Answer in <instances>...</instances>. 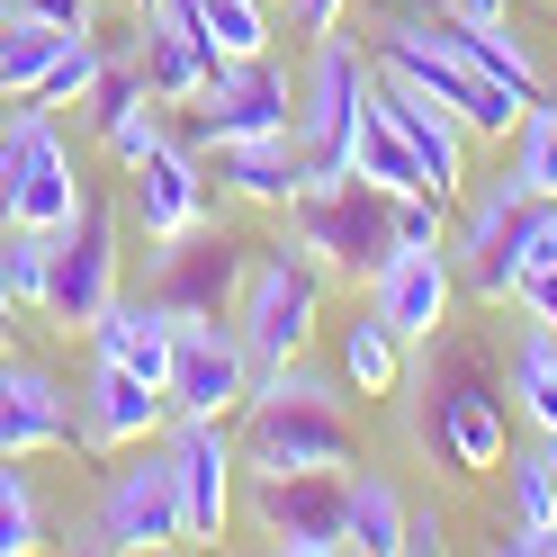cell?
Here are the masks:
<instances>
[{
	"label": "cell",
	"instance_id": "38",
	"mask_svg": "<svg viewBox=\"0 0 557 557\" xmlns=\"http://www.w3.org/2000/svg\"><path fill=\"white\" fill-rule=\"evenodd\" d=\"M449 548V512L441 504H405V557H441Z\"/></svg>",
	"mask_w": 557,
	"mask_h": 557
},
{
	"label": "cell",
	"instance_id": "25",
	"mask_svg": "<svg viewBox=\"0 0 557 557\" xmlns=\"http://www.w3.org/2000/svg\"><path fill=\"white\" fill-rule=\"evenodd\" d=\"M351 171L360 181H377L387 198H405V189H432V171H423V153L405 145V126L377 109V90H369V109H360V126H351Z\"/></svg>",
	"mask_w": 557,
	"mask_h": 557
},
{
	"label": "cell",
	"instance_id": "43",
	"mask_svg": "<svg viewBox=\"0 0 557 557\" xmlns=\"http://www.w3.org/2000/svg\"><path fill=\"white\" fill-rule=\"evenodd\" d=\"M0 37H10V0H0Z\"/></svg>",
	"mask_w": 557,
	"mask_h": 557
},
{
	"label": "cell",
	"instance_id": "12",
	"mask_svg": "<svg viewBox=\"0 0 557 557\" xmlns=\"http://www.w3.org/2000/svg\"><path fill=\"white\" fill-rule=\"evenodd\" d=\"M449 297H459L449 243H396V252L377 261V278H369V315L396 342H423V351L449 333Z\"/></svg>",
	"mask_w": 557,
	"mask_h": 557
},
{
	"label": "cell",
	"instance_id": "1",
	"mask_svg": "<svg viewBox=\"0 0 557 557\" xmlns=\"http://www.w3.org/2000/svg\"><path fill=\"white\" fill-rule=\"evenodd\" d=\"M342 369H306V360H278L252 369V396H243V476H278V468H351L360 459V423L342 405Z\"/></svg>",
	"mask_w": 557,
	"mask_h": 557
},
{
	"label": "cell",
	"instance_id": "7",
	"mask_svg": "<svg viewBox=\"0 0 557 557\" xmlns=\"http://www.w3.org/2000/svg\"><path fill=\"white\" fill-rule=\"evenodd\" d=\"M377 90V63L351 54V37H315V54H306V82H297V153L315 181H333V171H351V126L369 109Z\"/></svg>",
	"mask_w": 557,
	"mask_h": 557
},
{
	"label": "cell",
	"instance_id": "37",
	"mask_svg": "<svg viewBox=\"0 0 557 557\" xmlns=\"http://www.w3.org/2000/svg\"><path fill=\"white\" fill-rule=\"evenodd\" d=\"M10 18H46V27H63V37H90L99 0H10Z\"/></svg>",
	"mask_w": 557,
	"mask_h": 557
},
{
	"label": "cell",
	"instance_id": "9",
	"mask_svg": "<svg viewBox=\"0 0 557 557\" xmlns=\"http://www.w3.org/2000/svg\"><path fill=\"white\" fill-rule=\"evenodd\" d=\"M117 261H126L117 252V207L82 189V207L54 225V278H46L54 333H90V315L117 297Z\"/></svg>",
	"mask_w": 557,
	"mask_h": 557
},
{
	"label": "cell",
	"instance_id": "31",
	"mask_svg": "<svg viewBox=\"0 0 557 557\" xmlns=\"http://www.w3.org/2000/svg\"><path fill=\"white\" fill-rule=\"evenodd\" d=\"M512 181L531 189V198H557V99L540 90L531 109H521L512 126Z\"/></svg>",
	"mask_w": 557,
	"mask_h": 557
},
{
	"label": "cell",
	"instance_id": "44",
	"mask_svg": "<svg viewBox=\"0 0 557 557\" xmlns=\"http://www.w3.org/2000/svg\"><path fill=\"white\" fill-rule=\"evenodd\" d=\"M126 10H153V0H126Z\"/></svg>",
	"mask_w": 557,
	"mask_h": 557
},
{
	"label": "cell",
	"instance_id": "34",
	"mask_svg": "<svg viewBox=\"0 0 557 557\" xmlns=\"http://www.w3.org/2000/svg\"><path fill=\"white\" fill-rule=\"evenodd\" d=\"M145 99H153V90H145V63L109 46V63H99V82H90V99H82V117H90L99 135H109L126 109H145Z\"/></svg>",
	"mask_w": 557,
	"mask_h": 557
},
{
	"label": "cell",
	"instance_id": "27",
	"mask_svg": "<svg viewBox=\"0 0 557 557\" xmlns=\"http://www.w3.org/2000/svg\"><path fill=\"white\" fill-rule=\"evenodd\" d=\"M333 369H342V387H351V396H396V377H405V342L377 324V315H360V324H342Z\"/></svg>",
	"mask_w": 557,
	"mask_h": 557
},
{
	"label": "cell",
	"instance_id": "5",
	"mask_svg": "<svg viewBox=\"0 0 557 557\" xmlns=\"http://www.w3.org/2000/svg\"><path fill=\"white\" fill-rule=\"evenodd\" d=\"M73 207H82V171H73L54 109L46 99H10V117H0V225L54 234Z\"/></svg>",
	"mask_w": 557,
	"mask_h": 557
},
{
	"label": "cell",
	"instance_id": "8",
	"mask_svg": "<svg viewBox=\"0 0 557 557\" xmlns=\"http://www.w3.org/2000/svg\"><path fill=\"white\" fill-rule=\"evenodd\" d=\"M234 512L252 521L270 548L288 557H342L351 521H342V468H278V476H243Z\"/></svg>",
	"mask_w": 557,
	"mask_h": 557
},
{
	"label": "cell",
	"instance_id": "23",
	"mask_svg": "<svg viewBox=\"0 0 557 557\" xmlns=\"http://www.w3.org/2000/svg\"><path fill=\"white\" fill-rule=\"evenodd\" d=\"M198 162H216V181H225L243 207H261V216H288L297 189L315 181L306 153H297V126H288V135H243V145H207Z\"/></svg>",
	"mask_w": 557,
	"mask_h": 557
},
{
	"label": "cell",
	"instance_id": "18",
	"mask_svg": "<svg viewBox=\"0 0 557 557\" xmlns=\"http://www.w3.org/2000/svg\"><path fill=\"white\" fill-rule=\"evenodd\" d=\"M135 18H145V37H135V63H145L153 109H198V90H207V73H216V54H207L198 18H189V0H153V10H135Z\"/></svg>",
	"mask_w": 557,
	"mask_h": 557
},
{
	"label": "cell",
	"instance_id": "26",
	"mask_svg": "<svg viewBox=\"0 0 557 557\" xmlns=\"http://www.w3.org/2000/svg\"><path fill=\"white\" fill-rule=\"evenodd\" d=\"M342 521H351V548H369V557H405V495H396L387 468L342 476Z\"/></svg>",
	"mask_w": 557,
	"mask_h": 557
},
{
	"label": "cell",
	"instance_id": "22",
	"mask_svg": "<svg viewBox=\"0 0 557 557\" xmlns=\"http://www.w3.org/2000/svg\"><path fill=\"white\" fill-rule=\"evenodd\" d=\"M171 333H181V315L145 288V297H109L90 315V360H117V369H135L145 387H171Z\"/></svg>",
	"mask_w": 557,
	"mask_h": 557
},
{
	"label": "cell",
	"instance_id": "36",
	"mask_svg": "<svg viewBox=\"0 0 557 557\" xmlns=\"http://www.w3.org/2000/svg\"><path fill=\"white\" fill-rule=\"evenodd\" d=\"M99 145H109V162H117V171H135V162H145V153L162 145V117H153V99H145V109H126L109 135H99Z\"/></svg>",
	"mask_w": 557,
	"mask_h": 557
},
{
	"label": "cell",
	"instance_id": "29",
	"mask_svg": "<svg viewBox=\"0 0 557 557\" xmlns=\"http://www.w3.org/2000/svg\"><path fill=\"white\" fill-rule=\"evenodd\" d=\"M54 54H63V27L10 18V37H0V109H10V99H37V82L54 73Z\"/></svg>",
	"mask_w": 557,
	"mask_h": 557
},
{
	"label": "cell",
	"instance_id": "20",
	"mask_svg": "<svg viewBox=\"0 0 557 557\" xmlns=\"http://www.w3.org/2000/svg\"><path fill=\"white\" fill-rule=\"evenodd\" d=\"M135 181V225H145V243H181L189 225H207V162H198V145H162L126 171Z\"/></svg>",
	"mask_w": 557,
	"mask_h": 557
},
{
	"label": "cell",
	"instance_id": "40",
	"mask_svg": "<svg viewBox=\"0 0 557 557\" xmlns=\"http://www.w3.org/2000/svg\"><path fill=\"white\" fill-rule=\"evenodd\" d=\"M512 306H521L531 324H548V333H557V261H548L540 278H521V297H512Z\"/></svg>",
	"mask_w": 557,
	"mask_h": 557
},
{
	"label": "cell",
	"instance_id": "41",
	"mask_svg": "<svg viewBox=\"0 0 557 557\" xmlns=\"http://www.w3.org/2000/svg\"><path fill=\"white\" fill-rule=\"evenodd\" d=\"M441 18H468V27H495V18H512V0H432Z\"/></svg>",
	"mask_w": 557,
	"mask_h": 557
},
{
	"label": "cell",
	"instance_id": "42",
	"mask_svg": "<svg viewBox=\"0 0 557 557\" xmlns=\"http://www.w3.org/2000/svg\"><path fill=\"white\" fill-rule=\"evenodd\" d=\"M10 324H18V297H10V278H0V351H10Z\"/></svg>",
	"mask_w": 557,
	"mask_h": 557
},
{
	"label": "cell",
	"instance_id": "4",
	"mask_svg": "<svg viewBox=\"0 0 557 557\" xmlns=\"http://www.w3.org/2000/svg\"><path fill=\"white\" fill-rule=\"evenodd\" d=\"M324 288L333 278L306 261L297 243L252 252V270H243V288H234V333H243V351H252V369L306 360V342H315V324H324Z\"/></svg>",
	"mask_w": 557,
	"mask_h": 557
},
{
	"label": "cell",
	"instance_id": "2",
	"mask_svg": "<svg viewBox=\"0 0 557 557\" xmlns=\"http://www.w3.org/2000/svg\"><path fill=\"white\" fill-rule=\"evenodd\" d=\"M377 73H405L413 90H432L449 117H459L476 145H512V126H521V109H531V90H512V82H495L485 63H468L459 54V37L441 27V10L432 18H387L377 27Z\"/></svg>",
	"mask_w": 557,
	"mask_h": 557
},
{
	"label": "cell",
	"instance_id": "10",
	"mask_svg": "<svg viewBox=\"0 0 557 557\" xmlns=\"http://www.w3.org/2000/svg\"><path fill=\"white\" fill-rule=\"evenodd\" d=\"M181 540H189V512H181V468H171V449L117 468L99 512L82 521V548H181Z\"/></svg>",
	"mask_w": 557,
	"mask_h": 557
},
{
	"label": "cell",
	"instance_id": "17",
	"mask_svg": "<svg viewBox=\"0 0 557 557\" xmlns=\"http://www.w3.org/2000/svg\"><path fill=\"white\" fill-rule=\"evenodd\" d=\"M162 423H171L162 387H145V377L117 369V360H90V387H82V413H73L82 449H145Z\"/></svg>",
	"mask_w": 557,
	"mask_h": 557
},
{
	"label": "cell",
	"instance_id": "21",
	"mask_svg": "<svg viewBox=\"0 0 557 557\" xmlns=\"http://www.w3.org/2000/svg\"><path fill=\"white\" fill-rule=\"evenodd\" d=\"M63 441H73V396H63L37 360L0 351V459H46Z\"/></svg>",
	"mask_w": 557,
	"mask_h": 557
},
{
	"label": "cell",
	"instance_id": "11",
	"mask_svg": "<svg viewBox=\"0 0 557 557\" xmlns=\"http://www.w3.org/2000/svg\"><path fill=\"white\" fill-rule=\"evenodd\" d=\"M171 413H243V396H252V351H243L234 315H181V333H171Z\"/></svg>",
	"mask_w": 557,
	"mask_h": 557
},
{
	"label": "cell",
	"instance_id": "28",
	"mask_svg": "<svg viewBox=\"0 0 557 557\" xmlns=\"http://www.w3.org/2000/svg\"><path fill=\"white\" fill-rule=\"evenodd\" d=\"M512 413H521L540 441L557 432V333H548V324H531V333L512 342Z\"/></svg>",
	"mask_w": 557,
	"mask_h": 557
},
{
	"label": "cell",
	"instance_id": "35",
	"mask_svg": "<svg viewBox=\"0 0 557 557\" xmlns=\"http://www.w3.org/2000/svg\"><path fill=\"white\" fill-rule=\"evenodd\" d=\"M46 540V512H37V485L18 476V459H0V557H27Z\"/></svg>",
	"mask_w": 557,
	"mask_h": 557
},
{
	"label": "cell",
	"instance_id": "14",
	"mask_svg": "<svg viewBox=\"0 0 557 557\" xmlns=\"http://www.w3.org/2000/svg\"><path fill=\"white\" fill-rule=\"evenodd\" d=\"M521 189L512 171H495L485 189L459 198V216H449V261H459V288L476 306H512V225H521Z\"/></svg>",
	"mask_w": 557,
	"mask_h": 557
},
{
	"label": "cell",
	"instance_id": "32",
	"mask_svg": "<svg viewBox=\"0 0 557 557\" xmlns=\"http://www.w3.org/2000/svg\"><path fill=\"white\" fill-rule=\"evenodd\" d=\"M0 278H10V297H18V306H37V315H46L54 234H37V225H0Z\"/></svg>",
	"mask_w": 557,
	"mask_h": 557
},
{
	"label": "cell",
	"instance_id": "13",
	"mask_svg": "<svg viewBox=\"0 0 557 557\" xmlns=\"http://www.w3.org/2000/svg\"><path fill=\"white\" fill-rule=\"evenodd\" d=\"M171 468H181L189 540H225L243 495V441L225 432V413H171Z\"/></svg>",
	"mask_w": 557,
	"mask_h": 557
},
{
	"label": "cell",
	"instance_id": "3",
	"mask_svg": "<svg viewBox=\"0 0 557 557\" xmlns=\"http://www.w3.org/2000/svg\"><path fill=\"white\" fill-rule=\"evenodd\" d=\"M288 243L324 278H377V261L396 252V198L360 181V171H333V181H306L297 207H288Z\"/></svg>",
	"mask_w": 557,
	"mask_h": 557
},
{
	"label": "cell",
	"instance_id": "33",
	"mask_svg": "<svg viewBox=\"0 0 557 557\" xmlns=\"http://www.w3.org/2000/svg\"><path fill=\"white\" fill-rule=\"evenodd\" d=\"M99 63H109V37H99V27H90V37H63V54H54V73L37 82V99H46V109H82L90 82H99Z\"/></svg>",
	"mask_w": 557,
	"mask_h": 557
},
{
	"label": "cell",
	"instance_id": "6",
	"mask_svg": "<svg viewBox=\"0 0 557 557\" xmlns=\"http://www.w3.org/2000/svg\"><path fill=\"white\" fill-rule=\"evenodd\" d=\"M423 396H432L423 441L441 449V468L495 476L504 468V413H512V396L485 377V360L476 351H441V377H423Z\"/></svg>",
	"mask_w": 557,
	"mask_h": 557
},
{
	"label": "cell",
	"instance_id": "24",
	"mask_svg": "<svg viewBox=\"0 0 557 557\" xmlns=\"http://www.w3.org/2000/svg\"><path fill=\"white\" fill-rule=\"evenodd\" d=\"M504 495H512V531L504 548L512 557H557V468L540 459V449H504Z\"/></svg>",
	"mask_w": 557,
	"mask_h": 557
},
{
	"label": "cell",
	"instance_id": "39",
	"mask_svg": "<svg viewBox=\"0 0 557 557\" xmlns=\"http://www.w3.org/2000/svg\"><path fill=\"white\" fill-rule=\"evenodd\" d=\"M270 10H288L297 37H333V27L351 18V0H270Z\"/></svg>",
	"mask_w": 557,
	"mask_h": 557
},
{
	"label": "cell",
	"instance_id": "30",
	"mask_svg": "<svg viewBox=\"0 0 557 557\" xmlns=\"http://www.w3.org/2000/svg\"><path fill=\"white\" fill-rule=\"evenodd\" d=\"M189 18H198V37H207L216 63L270 54V0H189Z\"/></svg>",
	"mask_w": 557,
	"mask_h": 557
},
{
	"label": "cell",
	"instance_id": "19",
	"mask_svg": "<svg viewBox=\"0 0 557 557\" xmlns=\"http://www.w3.org/2000/svg\"><path fill=\"white\" fill-rule=\"evenodd\" d=\"M377 109H387V117L405 126V145L423 153V171H432V198H449V207H459V198H468V153H476V135H468L459 117H449L432 90H413L405 73H377Z\"/></svg>",
	"mask_w": 557,
	"mask_h": 557
},
{
	"label": "cell",
	"instance_id": "15",
	"mask_svg": "<svg viewBox=\"0 0 557 557\" xmlns=\"http://www.w3.org/2000/svg\"><path fill=\"white\" fill-rule=\"evenodd\" d=\"M297 126V90L270 54H234L207 73L198 90V153L207 145H243V135H288Z\"/></svg>",
	"mask_w": 557,
	"mask_h": 557
},
{
	"label": "cell",
	"instance_id": "16",
	"mask_svg": "<svg viewBox=\"0 0 557 557\" xmlns=\"http://www.w3.org/2000/svg\"><path fill=\"white\" fill-rule=\"evenodd\" d=\"M243 270H252V252H243L234 234H216V225H189L181 243H162L153 297L171 306V315H234Z\"/></svg>",
	"mask_w": 557,
	"mask_h": 557
}]
</instances>
